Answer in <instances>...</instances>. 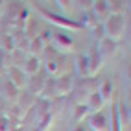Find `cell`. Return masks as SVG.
I'll return each instance as SVG.
<instances>
[{
	"mask_svg": "<svg viewBox=\"0 0 131 131\" xmlns=\"http://www.w3.org/2000/svg\"><path fill=\"white\" fill-rule=\"evenodd\" d=\"M33 6H35V11H37L45 20H48L50 24L57 26V28H61V30H67V31H81V30H83V24H81L80 20H70L68 17L52 13V11L46 9V7L39 6V4H33Z\"/></svg>",
	"mask_w": 131,
	"mask_h": 131,
	"instance_id": "obj_1",
	"label": "cell"
},
{
	"mask_svg": "<svg viewBox=\"0 0 131 131\" xmlns=\"http://www.w3.org/2000/svg\"><path fill=\"white\" fill-rule=\"evenodd\" d=\"M102 26H103V31H105V37L118 42L124 37V31H126V17L124 13H111L102 22Z\"/></svg>",
	"mask_w": 131,
	"mask_h": 131,
	"instance_id": "obj_2",
	"label": "cell"
},
{
	"mask_svg": "<svg viewBox=\"0 0 131 131\" xmlns=\"http://www.w3.org/2000/svg\"><path fill=\"white\" fill-rule=\"evenodd\" d=\"M74 85H76V81L68 72L56 76L54 78V96L56 98H67L74 91Z\"/></svg>",
	"mask_w": 131,
	"mask_h": 131,
	"instance_id": "obj_3",
	"label": "cell"
},
{
	"mask_svg": "<svg viewBox=\"0 0 131 131\" xmlns=\"http://www.w3.org/2000/svg\"><path fill=\"white\" fill-rule=\"evenodd\" d=\"M52 46H54L59 54H68V52L74 50V39L68 35V33H63V31H56L52 35Z\"/></svg>",
	"mask_w": 131,
	"mask_h": 131,
	"instance_id": "obj_4",
	"label": "cell"
},
{
	"mask_svg": "<svg viewBox=\"0 0 131 131\" xmlns=\"http://www.w3.org/2000/svg\"><path fill=\"white\" fill-rule=\"evenodd\" d=\"M87 122H89V127L92 131H109V116H107V111H96L91 113L87 116Z\"/></svg>",
	"mask_w": 131,
	"mask_h": 131,
	"instance_id": "obj_5",
	"label": "cell"
},
{
	"mask_svg": "<svg viewBox=\"0 0 131 131\" xmlns=\"http://www.w3.org/2000/svg\"><path fill=\"white\" fill-rule=\"evenodd\" d=\"M6 78L9 80L19 91H22V89H26V81H28V76H26L24 72H22V68H19V67H7L6 68Z\"/></svg>",
	"mask_w": 131,
	"mask_h": 131,
	"instance_id": "obj_6",
	"label": "cell"
},
{
	"mask_svg": "<svg viewBox=\"0 0 131 131\" xmlns=\"http://www.w3.org/2000/svg\"><path fill=\"white\" fill-rule=\"evenodd\" d=\"M103 59L102 54L98 52V48H92L91 50V54L87 56V67H89V76L91 78H96L98 76V72L102 70V67H103Z\"/></svg>",
	"mask_w": 131,
	"mask_h": 131,
	"instance_id": "obj_7",
	"label": "cell"
},
{
	"mask_svg": "<svg viewBox=\"0 0 131 131\" xmlns=\"http://www.w3.org/2000/svg\"><path fill=\"white\" fill-rule=\"evenodd\" d=\"M19 89L7 80V78H4L2 80V85H0V96H2V100H6V102H9V103H15L17 102V98H19Z\"/></svg>",
	"mask_w": 131,
	"mask_h": 131,
	"instance_id": "obj_8",
	"label": "cell"
},
{
	"mask_svg": "<svg viewBox=\"0 0 131 131\" xmlns=\"http://www.w3.org/2000/svg\"><path fill=\"white\" fill-rule=\"evenodd\" d=\"M41 57H35V56H26V59H24V63H22V72L26 74V76H37L39 74V70H41Z\"/></svg>",
	"mask_w": 131,
	"mask_h": 131,
	"instance_id": "obj_9",
	"label": "cell"
},
{
	"mask_svg": "<svg viewBox=\"0 0 131 131\" xmlns=\"http://www.w3.org/2000/svg\"><path fill=\"white\" fill-rule=\"evenodd\" d=\"M91 11L94 13V17L98 19L100 22H103L111 15V9H109V2L107 0H92V6H91Z\"/></svg>",
	"mask_w": 131,
	"mask_h": 131,
	"instance_id": "obj_10",
	"label": "cell"
},
{
	"mask_svg": "<svg viewBox=\"0 0 131 131\" xmlns=\"http://www.w3.org/2000/svg\"><path fill=\"white\" fill-rule=\"evenodd\" d=\"M35 100H37V96H33V94H30L28 91L26 92H19V98H17V102H15V105L20 109V113H22V118H24V115L30 111V107L35 103Z\"/></svg>",
	"mask_w": 131,
	"mask_h": 131,
	"instance_id": "obj_11",
	"label": "cell"
},
{
	"mask_svg": "<svg viewBox=\"0 0 131 131\" xmlns=\"http://www.w3.org/2000/svg\"><path fill=\"white\" fill-rule=\"evenodd\" d=\"M116 48H118V42L113 41V39H109V37H103L102 41H98V52L102 54L103 59L111 57V56L116 52Z\"/></svg>",
	"mask_w": 131,
	"mask_h": 131,
	"instance_id": "obj_12",
	"label": "cell"
},
{
	"mask_svg": "<svg viewBox=\"0 0 131 131\" xmlns=\"http://www.w3.org/2000/svg\"><path fill=\"white\" fill-rule=\"evenodd\" d=\"M85 105H87V109H89V113H96V111L103 109L105 102L102 100V96H100V92H98V91H94V92H91V94H89V98H87Z\"/></svg>",
	"mask_w": 131,
	"mask_h": 131,
	"instance_id": "obj_13",
	"label": "cell"
},
{
	"mask_svg": "<svg viewBox=\"0 0 131 131\" xmlns=\"http://www.w3.org/2000/svg\"><path fill=\"white\" fill-rule=\"evenodd\" d=\"M22 35H24L26 39H33V37L39 35V24H37V20L33 19V17H28V19L24 20Z\"/></svg>",
	"mask_w": 131,
	"mask_h": 131,
	"instance_id": "obj_14",
	"label": "cell"
},
{
	"mask_svg": "<svg viewBox=\"0 0 131 131\" xmlns=\"http://www.w3.org/2000/svg\"><path fill=\"white\" fill-rule=\"evenodd\" d=\"M45 78H39V76H31L28 81H26V91H28L30 94L33 96H39L41 91H42V87H45Z\"/></svg>",
	"mask_w": 131,
	"mask_h": 131,
	"instance_id": "obj_15",
	"label": "cell"
},
{
	"mask_svg": "<svg viewBox=\"0 0 131 131\" xmlns=\"http://www.w3.org/2000/svg\"><path fill=\"white\" fill-rule=\"evenodd\" d=\"M98 92H100V96H102V100L103 102H111L113 100V94H115V87H113V83L109 81V80H103L100 85H98Z\"/></svg>",
	"mask_w": 131,
	"mask_h": 131,
	"instance_id": "obj_16",
	"label": "cell"
},
{
	"mask_svg": "<svg viewBox=\"0 0 131 131\" xmlns=\"http://www.w3.org/2000/svg\"><path fill=\"white\" fill-rule=\"evenodd\" d=\"M45 42L41 41V37L37 35V37H33V39H30V42H28V56H35V57H41V54H42V50H45Z\"/></svg>",
	"mask_w": 131,
	"mask_h": 131,
	"instance_id": "obj_17",
	"label": "cell"
},
{
	"mask_svg": "<svg viewBox=\"0 0 131 131\" xmlns=\"http://www.w3.org/2000/svg\"><path fill=\"white\" fill-rule=\"evenodd\" d=\"M74 65H76V74L80 76V78H87V76H89V67H87V56H83V54L76 56Z\"/></svg>",
	"mask_w": 131,
	"mask_h": 131,
	"instance_id": "obj_18",
	"label": "cell"
},
{
	"mask_svg": "<svg viewBox=\"0 0 131 131\" xmlns=\"http://www.w3.org/2000/svg\"><path fill=\"white\" fill-rule=\"evenodd\" d=\"M89 115H91V113H89V109H87L85 103H76L74 115H72V118H74L76 124H81L83 120H87V116H89Z\"/></svg>",
	"mask_w": 131,
	"mask_h": 131,
	"instance_id": "obj_19",
	"label": "cell"
},
{
	"mask_svg": "<svg viewBox=\"0 0 131 131\" xmlns=\"http://www.w3.org/2000/svg\"><path fill=\"white\" fill-rule=\"evenodd\" d=\"M116 115H118V120H120L122 127L129 124V105L127 103H124V102L116 103Z\"/></svg>",
	"mask_w": 131,
	"mask_h": 131,
	"instance_id": "obj_20",
	"label": "cell"
},
{
	"mask_svg": "<svg viewBox=\"0 0 131 131\" xmlns=\"http://www.w3.org/2000/svg\"><path fill=\"white\" fill-rule=\"evenodd\" d=\"M54 120H56V116L52 115V113H48V115H45L41 120H39V124L35 126L39 131H50L52 129V126H54Z\"/></svg>",
	"mask_w": 131,
	"mask_h": 131,
	"instance_id": "obj_21",
	"label": "cell"
},
{
	"mask_svg": "<svg viewBox=\"0 0 131 131\" xmlns=\"http://www.w3.org/2000/svg\"><path fill=\"white\" fill-rule=\"evenodd\" d=\"M80 22L83 24V28H85V26H89V28H94V26L98 24L100 20L96 19V17H94V13L89 9V11H85V13H83V19H81Z\"/></svg>",
	"mask_w": 131,
	"mask_h": 131,
	"instance_id": "obj_22",
	"label": "cell"
},
{
	"mask_svg": "<svg viewBox=\"0 0 131 131\" xmlns=\"http://www.w3.org/2000/svg\"><path fill=\"white\" fill-rule=\"evenodd\" d=\"M61 54H59V52L54 48V46H52V45H46L45 46V50H42V54H41V57L42 59H45V61H52V59H57Z\"/></svg>",
	"mask_w": 131,
	"mask_h": 131,
	"instance_id": "obj_23",
	"label": "cell"
},
{
	"mask_svg": "<svg viewBox=\"0 0 131 131\" xmlns=\"http://www.w3.org/2000/svg\"><path fill=\"white\" fill-rule=\"evenodd\" d=\"M2 48L4 52H7V54H11V52L15 50V39L13 35H2Z\"/></svg>",
	"mask_w": 131,
	"mask_h": 131,
	"instance_id": "obj_24",
	"label": "cell"
},
{
	"mask_svg": "<svg viewBox=\"0 0 131 131\" xmlns=\"http://www.w3.org/2000/svg\"><path fill=\"white\" fill-rule=\"evenodd\" d=\"M107 2H109L111 13H122V9L126 6V0H107Z\"/></svg>",
	"mask_w": 131,
	"mask_h": 131,
	"instance_id": "obj_25",
	"label": "cell"
},
{
	"mask_svg": "<svg viewBox=\"0 0 131 131\" xmlns=\"http://www.w3.org/2000/svg\"><path fill=\"white\" fill-rule=\"evenodd\" d=\"M7 56H9V54L0 48V74H4L6 68H7V61H9V59H7Z\"/></svg>",
	"mask_w": 131,
	"mask_h": 131,
	"instance_id": "obj_26",
	"label": "cell"
},
{
	"mask_svg": "<svg viewBox=\"0 0 131 131\" xmlns=\"http://www.w3.org/2000/svg\"><path fill=\"white\" fill-rule=\"evenodd\" d=\"M92 33H94V37L98 39V41H102L103 37H105V31H103V26H102V22H98L92 28Z\"/></svg>",
	"mask_w": 131,
	"mask_h": 131,
	"instance_id": "obj_27",
	"label": "cell"
},
{
	"mask_svg": "<svg viewBox=\"0 0 131 131\" xmlns=\"http://www.w3.org/2000/svg\"><path fill=\"white\" fill-rule=\"evenodd\" d=\"M52 35H54V33H52V31H48V30H45V31H42L41 33V41L42 42H45V45H50V42H52Z\"/></svg>",
	"mask_w": 131,
	"mask_h": 131,
	"instance_id": "obj_28",
	"label": "cell"
},
{
	"mask_svg": "<svg viewBox=\"0 0 131 131\" xmlns=\"http://www.w3.org/2000/svg\"><path fill=\"white\" fill-rule=\"evenodd\" d=\"M54 2L59 6L61 11H68V7H70V0H54Z\"/></svg>",
	"mask_w": 131,
	"mask_h": 131,
	"instance_id": "obj_29",
	"label": "cell"
},
{
	"mask_svg": "<svg viewBox=\"0 0 131 131\" xmlns=\"http://www.w3.org/2000/svg\"><path fill=\"white\" fill-rule=\"evenodd\" d=\"M70 131H87V127H85L83 124H76V126H74Z\"/></svg>",
	"mask_w": 131,
	"mask_h": 131,
	"instance_id": "obj_30",
	"label": "cell"
},
{
	"mask_svg": "<svg viewBox=\"0 0 131 131\" xmlns=\"http://www.w3.org/2000/svg\"><path fill=\"white\" fill-rule=\"evenodd\" d=\"M2 6H4V0H0V7H2Z\"/></svg>",
	"mask_w": 131,
	"mask_h": 131,
	"instance_id": "obj_31",
	"label": "cell"
},
{
	"mask_svg": "<svg viewBox=\"0 0 131 131\" xmlns=\"http://www.w3.org/2000/svg\"><path fill=\"white\" fill-rule=\"evenodd\" d=\"M31 131H39V129H37V127H31Z\"/></svg>",
	"mask_w": 131,
	"mask_h": 131,
	"instance_id": "obj_32",
	"label": "cell"
},
{
	"mask_svg": "<svg viewBox=\"0 0 131 131\" xmlns=\"http://www.w3.org/2000/svg\"><path fill=\"white\" fill-rule=\"evenodd\" d=\"M0 103H2V96H0Z\"/></svg>",
	"mask_w": 131,
	"mask_h": 131,
	"instance_id": "obj_33",
	"label": "cell"
}]
</instances>
